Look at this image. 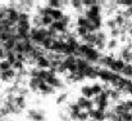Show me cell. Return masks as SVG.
Wrapping results in <instances>:
<instances>
[{"mask_svg": "<svg viewBox=\"0 0 132 121\" xmlns=\"http://www.w3.org/2000/svg\"><path fill=\"white\" fill-rule=\"evenodd\" d=\"M28 117L32 121H44L45 113L41 110H30L28 111Z\"/></svg>", "mask_w": 132, "mask_h": 121, "instance_id": "6da1fadb", "label": "cell"}, {"mask_svg": "<svg viewBox=\"0 0 132 121\" xmlns=\"http://www.w3.org/2000/svg\"><path fill=\"white\" fill-rule=\"evenodd\" d=\"M86 61H88V62H94V63H96V62H100V54H99V52L95 49V48H92L90 52H88L87 54L84 57Z\"/></svg>", "mask_w": 132, "mask_h": 121, "instance_id": "7a4b0ae2", "label": "cell"}, {"mask_svg": "<svg viewBox=\"0 0 132 121\" xmlns=\"http://www.w3.org/2000/svg\"><path fill=\"white\" fill-rule=\"evenodd\" d=\"M45 82L49 85V86H51V88H62L63 86V82H62V80L59 79V77H56V76H54V75H50L46 80H45Z\"/></svg>", "mask_w": 132, "mask_h": 121, "instance_id": "3957f363", "label": "cell"}, {"mask_svg": "<svg viewBox=\"0 0 132 121\" xmlns=\"http://www.w3.org/2000/svg\"><path fill=\"white\" fill-rule=\"evenodd\" d=\"M51 26L56 30V32H58V34H68V26H67V25H64L62 21L54 22Z\"/></svg>", "mask_w": 132, "mask_h": 121, "instance_id": "277c9868", "label": "cell"}, {"mask_svg": "<svg viewBox=\"0 0 132 121\" xmlns=\"http://www.w3.org/2000/svg\"><path fill=\"white\" fill-rule=\"evenodd\" d=\"M125 67H126V62L123 59H116L114 63L110 66L112 71H116V72H122Z\"/></svg>", "mask_w": 132, "mask_h": 121, "instance_id": "5b68a950", "label": "cell"}, {"mask_svg": "<svg viewBox=\"0 0 132 121\" xmlns=\"http://www.w3.org/2000/svg\"><path fill=\"white\" fill-rule=\"evenodd\" d=\"M41 82H43V80H40L39 77H30V80H28V89L32 90V91H37Z\"/></svg>", "mask_w": 132, "mask_h": 121, "instance_id": "8992f818", "label": "cell"}, {"mask_svg": "<svg viewBox=\"0 0 132 121\" xmlns=\"http://www.w3.org/2000/svg\"><path fill=\"white\" fill-rule=\"evenodd\" d=\"M36 65H37V68H40V70H49L50 68V61L47 59L46 55L41 57L40 59H37Z\"/></svg>", "mask_w": 132, "mask_h": 121, "instance_id": "52a82bcc", "label": "cell"}, {"mask_svg": "<svg viewBox=\"0 0 132 121\" xmlns=\"http://www.w3.org/2000/svg\"><path fill=\"white\" fill-rule=\"evenodd\" d=\"M90 62L86 61L85 58H77V67H78V72H84L90 67Z\"/></svg>", "mask_w": 132, "mask_h": 121, "instance_id": "ba28073f", "label": "cell"}, {"mask_svg": "<svg viewBox=\"0 0 132 121\" xmlns=\"http://www.w3.org/2000/svg\"><path fill=\"white\" fill-rule=\"evenodd\" d=\"M15 106L19 108V110H23L26 108V97L24 95H17L15 97Z\"/></svg>", "mask_w": 132, "mask_h": 121, "instance_id": "9c48e42d", "label": "cell"}, {"mask_svg": "<svg viewBox=\"0 0 132 121\" xmlns=\"http://www.w3.org/2000/svg\"><path fill=\"white\" fill-rule=\"evenodd\" d=\"M81 93H82V97H85L87 99H92V97H94L92 90H91V86H87V85H85V86L81 88Z\"/></svg>", "mask_w": 132, "mask_h": 121, "instance_id": "30bf717a", "label": "cell"}, {"mask_svg": "<svg viewBox=\"0 0 132 121\" xmlns=\"http://www.w3.org/2000/svg\"><path fill=\"white\" fill-rule=\"evenodd\" d=\"M54 41L55 40H54L53 38H50V36L46 38V39L43 41V44H41V45H43V49H45V50H50V52H51V48H53V45H54Z\"/></svg>", "mask_w": 132, "mask_h": 121, "instance_id": "8fae6325", "label": "cell"}, {"mask_svg": "<svg viewBox=\"0 0 132 121\" xmlns=\"http://www.w3.org/2000/svg\"><path fill=\"white\" fill-rule=\"evenodd\" d=\"M41 21H43V27H45V29L50 27L54 23V19H53L51 16H44V17H41Z\"/></svg>", "mask_w": 132, "mask_h": 121, "instance_id": "7c38bea8", "label": "cell"}, {"mask_svg": "<svg viewBox=\"0 0 132 121\" xmlns=\"http://www.w3.org/2000/svg\"><path fill=\"white\" fill-rule=\"evenodd\" d=\"M32 27H36V29H41L43 27V21H41V17L39 14H35L32 17Z\"/></svg>", "mask_w": 132, "mask_h": 121, "instance_id": "4fadbf2b", "label": "cell"}, {"mask_svg": "<svg viewBox=\"0 0 132 121\" xmlns=\"http://www.w3.org/2000/svg\"><path fill=\"white\" fill-rule=\"evenodd\" d=\"M12 68H13V66H12L6 59L0 61V72H6V71H9V70H12Z\"/></svg>", "mask_w": 132, "mask_h": 121, "instance_id": "5bb4252c", "label": "cell"}, {"mask_svg": "<svg viewBox=\"0 0 132 121\" xmlns=\"http://www.w3.org/2000/svg\"><path fill=\"white\" fill-rule=\"evenodd\" d=\"M88 25V19L84 16V14H81V16H78V18H77V26L78 27H86Z\"/></svg>", "mask_w": 132, "mask_h": 121, "instance_id": "9a60e30c", "label": "cell"}, {"mask_svg": "<svg viewBox=\"0 0 132 121\" xmlns=\"http://www.w3.org/2000/svg\"><path fill=\"white\" fill-rule=\"evenodd\" d=\"M24 49H26V44H24V41H18V42L15 44L14 53H22V54H24Z\"/></svg>", "mask_w": 132, "mask_h": 121, "instance_id": "2e32d148", "label": "cell"}, {"mask_svg": "<svg viewBox=\"0 0 132 121\" xmlns=\"http://www.w3.org/2000/svg\"><path fill=\"white\" fill-rule=\"evenodd\" d=\"M63 12H62V9H54V12H53V19H54V22H58V21H60L62 18H63Z\"/></svg>", "mask_w": 132, "mask_h": 121, "instance_id": "e0dca14e", "label": "cell"}, {"mask_svg": "<svg viewBox=\"0 0 132 121\" xmlns=\"http://www.w3.org/2000/svg\"><path fill=\"white\" fill-rule=\"evenodd\" d=\"M114 57H112V55H106V57H104V58H101L100 59V62L101 63H104L105 66H108V67H110L113 63H114Z\"/></svg>", "mask_w": 132, "mask_h": 121, "instance_id": "ac0fdd59", "label": "cell"}, {"mask_svg": "<svg viewBox=\"0 0 132 121\" xmlns=\"http://www.w3.org/2000/svg\"><path fill=\"white\" fill-rule=\"evenodd\" d=\"M87 102H88V99L87 98H85V97H78V99H77V104L81 107V110L82 111H85L86 110V106H87Z\"/></svg>", "mask_w": 132, "mask_h": 121, "instance_id": "d6986e66", "label": "cell"}, {"mask_svg": "<svg viewBox=\"0 0 132 121\" xmlns=\"http://www.w3.org/2000/svg\"><path fill=\"white\" fill-rule=\"evenodd\" d=\"M31 16L28 14V12H19V21L18 22H30Z\"/></svg>", "mask_w": 132, "mask_h": 121, "instance_id": "ffe728a7", "label": "cell"}, {"mask_svg": "<svg viewBox=\"0 0 132 121\" xmlns=\"http://www.w3.org/2000/svg\"><path fill=\"white\" fill-rule=\"evenodd\" d=\"M6 61L13 66L15 62H17V57H15V53L14 52H6Z\"/></svg>", "mask_w": 132, "mask_h": 121, "instance_id": "44dd1931", "label": "cell"}, {"mask_svg": "<svg viewBox=\"0 0 132 121\" xmlns=\"http://www.w3.org/2000/svg\"><path fill=\"white\" fill-rule=\"evenodd\" d=\"M47 6H50L53 9H60L62 1H59V0H49L47 1Z\"/></svg>", "mask_w": 132, "mask_h": 121, "instance_id": "7402d4cb", "label": "cell"}, {"mask_svg": "<svg viewBox=\"0 0 132 121\" xmlns=\"http://www.w3.org/2000/svg\"><path fill=\"white\" fill-rule=\"evenodd\" d=\"M82 110H81V107L77 104V103H73V104H71L69 106V113H75V115H78L80 112H81Z\"/></svg>", "mask_w": 132, "mask_h": 121, "instance_id": "603a6c76", "label": "cell"}, {"mask_svg": "<svg viewBox=\"0 0 132 121\" xmlns=\"http://www.w3.org/2000/svg\"><path fill=\"white\" fill-rule=\"evenodd\" d=\"M91 90H92L94 97H96V95H99V94L103 91V88H101V85H99V84H94V85L91 86Z\"/></svg>", "mask_w": 132, "mask_h": 121, "instance_id": "cb8c5ba5", "label": "cell"}, {"mask_svg": "<svg viewBox=\"0 0 132 121\" xmlns=\"http://www.w3.org/2000/svg\"><path fill=\"white\" fill-rule=\"evenodd\" d=\"M76 34H77L80 38H85V36L88 34V31H87L86 27H78V26H77V29H76Z\"/></svg>", "mask_w": 132, "mask_h": 121, "instance_id": "d4e9b609", "label": "cell"}, {"mask_svg": "<svg viewBox=\"0 0 132 121\" xmlns=\"http://www.w3.org/2000/svg\"><path fill=\"white\" fill-rule=\"evenodd\" d=\"M114 19H116V22H117V25H118V27H121V26H123L125 25V22H126V18L122 16V13H119V14H117L116 17H114Z\"/></svg>", "mask_w": 132, "mask_h": 121, "instance_id": "484cf974", "label": "cell"}, {"mask_svg": "<svg viewBox=\"0 0 132 121\" xmlns=\"http://www.w3.org/2000/svg\"><path fill=\"white\" fill-rule=\"evenodd\" d=\"M119 97H121V91H119L118 89H112L109 98H112L113 101H118V99H119Z\"/></svg>", "mask_w": 132, "mask_h": 121, "instance_id": "4316f807", "label": "cell"}, {"mask_svg": "<svg viewBox=\"0 0 132 121\" xmlns=\"http://www.w3.org/2000/svg\"><path fill=\"white\" fill-rule=\"evenodd\" d=\"M88 119H90V115H88L87 111H81L78 113V116H77V120L80 121H87Z\"/></svg>", "mask_w": 132, "mask_h": 121, "instance_id": "83f0119b", "label": "cell"}, {"mask_svg": "<svg viewBox=\"0 0 132 121\" xmlns=\"http://www.w3.org/2000/svg\"><path fill=\"white\" fill-rule=\"evenodd\" d=\"M88 10L92 12L94 14H100V12H101V6L99 5V3H96L95 5H92L91 8H88Z\"/></svg>", "mask_w": 132, "mask_h": 121, "instance_id": "f1b7e54d", "label": "cell"}, {"mask_svg": "<svg viewBox=\"0 0 132 121\" xmlns=\"http://www.w3.org/2000/svg\"><path fill=\"white\" fill-rule=\"evenodd\" d=\"M71 5H72L75 9H77V10H81L82 6H84L82 1H78V0H72V1H71Z\"/></svg>", "mask_w": 132, "mask_h": 121, "instance_id": "f546056e", "label": "cell"}, {"mask_svg": "<svg viewBox=\"0 0 132 121\" xmlns=\"http://www.w3.org/2000/svg\"><path fill=\"white\" fill-rule=\"evenodd\" d=\"M105 23H106V26H108L110 30H113V29H117V27H118V25H117V22H116V19H114V18L108 19Z\"/></svg>", "mask_w": 132, "mask_h": 121, "instance_id": "4dcf8cb0", "label": "cell"}, {"mask_svg": "<svg viewBox=\"0 0 132 121\" xmlns=\"http://www.w3.org/2000/svg\"><path fill=\"white\" fill-rule=\"evenodd\" d=\"M13 70H15L17 72H18V71H22V70H24V63H23V62H19V61H17V62L13 65Z\"/></svg>", "mask_w": 132, "mask_h": 121, "instance_id": "1f68e13d", "label": "cell"}, {"mask_svg": "<svg viewBox=\"0 0 132 121\" xmlns=\"http://www.w3.org/2000/svg\"><path fill=\"white\" fill-rule=\"evenodd\" d=\"M110 36H112V39H117L118 36H121V31H119V27L110 30Z\"/></svg>", "mask_w": 132, "mask_h": 121, "instance_id": "d6a6232c", "label": "cell"}, {"mask_svg": "<svg viewBox=\"0 0 132 121\" xmlns=\"http://www.w3.org/2000/svg\"><path fill=\"white\" fill-rule=\"evenodd\" d=\"M106 45H108V44H106V41H100V40H97V42L95 44V46H96V50H97V52H99V50H103Z\"/></svg>", "mask_w": 132, "mask_h": 121, "instance_id": "836d02e7", "label": "cell"}, {"mask_svg": "<svg viewBox=\"0 0 132 121\" xmlns=\"http://www.w3.org/2000/svg\"><path fill=\"white\" fill-rule=\"evenodd\" d=\"M126 76H132V65H126V67L122 71Z\"/></svg>", "mask_w": 132, "mask_h": 121, "instance_id": "e575fe53", "label": "cell"}, {"mask_svg": "<svg viewBox=\"0 0 132 121\" xmlns=\"http://www.w3.org/2000/svg\"><path fill=\"white\" fill-rule=\"evenodd\" d=\"M67 93H63V94H60L58 98H56V104H62L63 102H65V99H67Z\"/></svg>", "mask_w": 132, "mask_h": 121, "instance_id": "d590c367", "label": "cell"}, {"mask_svg": "<svg viewBox=\"0 0 132 121\" xmlns=\"http://www.w3.org/2000/svg\"><path fill=\"white\" fill-rule=\"evenodd\" d=\"M117 45H118V41H117V39H112V40L108 41V48L109 49H114V48H117Z\"/></svg>", "mask_w": 132, "mask_h": 121, "instance_id": "8d00e7d4", "label": "cell"}, {"mask_svg": "<svg viewBox=\"0 0 132 121\" xmlns=\"http://www.w3.org/2000/svg\"><path fill=\"white\" fill-rule=\"evenodd\" d=\"M49 88H50V86H49L45 81H43V82L40 84V86H39V91H40V93H44V91H46Z\"/></svg>", "mask_w": 132, "mask_h": 121, "instance_id": "74e56055", "label": "cell"}, {"mask_svg": "<svg viewBox=\"0 0 132 121\" xmlns=\"http://www.w3.org/2000/svg\"><path fill=\"white\" fill-rule=\"evenodd\" d=\"M60 21H62L64 25H67V26H68V25L71 23V16H68V14H64V16H63V18H62Z\"/></svg>", "mask_w": 132, "mask_h": 121, "instance_id": "f35d334b", "label": "cell"}, {"mask_svg": "<svg viewBox=\"0 0 132 121\" xmlns=\"http://www.w3.org/2000/svg\"><path fill=\"white\" fill-rule=\"evenodd\" d=\"M96 35H97V40L106 41V35H105V32H101V31H99V32H96Z\"/></svg>", "mask_w": 132, "mask_h": 121, "instance_id": "ab89813d", "label": "cell"}, {"mask_svg": "<svg viewBox=\"0 0 132 121\" xmlns=\"http://www.w3.org/2000/svg\"><path fill=\"white\" fill-rule=\"evenodd\" d=\"M68 71V68L64 66V63H60V66L58 67V72H60V74H64V72H67Z\"/></svg>", "mask_w": 132, "mask_h": 121, "instance_id": "60d3db41", "label": "cell"}, {"mask_svg": "<svg viewBox=\"0 0 132 121\" xmlns=\"http://www.w3.org/2000/svg\"><path fill=\"white\" fill-rule=\"evenodd\" d=\"M122 120H125V121H132V113H131V112H127V113H125V115L122 116Z\"/></svg>", "mask_w": 132, "mask_h": 121, "instance_id": "b9f144b4", "label": "cell"}, {"mask_svg": "<svg viewBox=\"0 0 132 121\" xmlns=\"http://www.w3.org/2000/svg\"><path fill=\"white\" fill-rule=\"evenodd\" d=\"M5 18H6V14H5V13H3V12L0 10V25H1V22H3Z\"/></svg>", "mask_w": 132, "mask_h": 121, "instance_id": "7bdbcfd3", "label": "cell"}, {"mask_svg": "<svg viewBox=\"0 0 132 121\" xmlns=\"http://www.w3.org/2000/svg\"><path fill=\"white\" fill-rule=\"evenodd\" d=\"M126 104L128 106V108L132 111V101H131V99H130V101H126Z\"/></svg>", "mask_w": 132, "mask_h": 121, "instance_id": "ee69618b", "label": "cell"}, {"mask_svg": "<svg viewBox=\"0 0 132 121\" xmlns=\"http://www.w3.org/2000/svg\"><path fill=\"white\" fill-rule=\"evenodd\" d=\"M118 121H125V120H122V117H121V119H119V120H118Z\"/></svg>", "mask_w": 132, "mask_h": 121, "instance_id": "f6af8a7d", "label": "cell"}, {"mask_svg": "<svg viewBox=\"0 0 132 121\" xmlns=\"http://www.w3.org/2000/svg\"><path fill=\"white\" fill-rule=\"evenodd\" d=\"M108 121H113V120H108Z\"/></svg>", "mask_w": 132, "mask_h": 121, "instance_id": "bcb514c9", "label": "cell"}]
</instances>
